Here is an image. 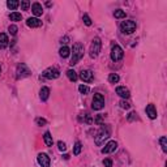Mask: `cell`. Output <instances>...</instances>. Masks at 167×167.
<instances>
[{
  "label": "cell",
  "instance_id": "obj_27",
  "mask_svg": "<svg viewBox=\"0 0 167 167\" xmlns=\"http://www.w3.org/2000/svg\"><path fill=\"white\" fill-rule=\"evenodd\" d=\"M78 91H80L81 94H87L90 91V87L86 86V85H80V86H78Z\"/></svg>",
  "mask_w": 167,
  "mask_h": 167
},
{
  "label": "cell",
  "instance_id": "obj_10",
  "mask_svg": "<svg viewBox=\"0 0 167 167\" xmlns=\"http://www.w3.org/2000/svg\"><path fill=\"white\" fill-rule=\"evenodd\" d=\"M116 149H118V142H116V141H108V142L105 145V147L102 149V154L114 153Z\"/></svg>",
  "mask_w": 167,
  "mask_h": 167
},
{
  "label": "cell",
  "instance_id": "obj_34",
  "mask_svg": "<svg viewBox=\"0 0 167 167\" xmlns=\"http://www.w3.org/2000/svg\"><path fill=\"white\" fill-rule=\"evenodd\" d=\"M128 120L129 121H133V120H136V119H137V114H136V112H131V114H129L128 115Z\"/></svg>",
  "mask_w": 167,
  "mask_h": 167
},
{
  "label": "cell",
  "instance_id": "obj_4",
  "mask_svg": "<svg viewBox=\"0 0 167 167\" xmlns=\"http://www.w3.org/2000/svg\"><path fill=\"white\" fill-rule=\"evenodd\" d=\"M100 47H102V42H100V39L97 37V38L93 39V42H91V45H90V56L93 59L99 55Z\"/></svg>",
  "mask_w": 167,
  "mask_h": 167
},
{
  "label": "cell",
  "instance_id": "obj_25",
  "mask_svg": "<svg viewBox=\"0 0 167 167\" xmlns=\"http://www.w3.org/2000/svg\"><path fill=\"white\" fill-rule=\"evenodd\" d=\"M159 142H160V146H162V150L165 153H167V138L165 136H162L159 138Z\"/></svg>",
  "mask_w": 167,
  "mask_h": 167
},
{
  "label": "cell",
  "instance_id": "obj_24",
  "mask_svg": "<svg viewBox=\"0 0 167 167\" xmlns=\"http://www.w3.org/2000/svg\"><path fill=\"white\" fill-rule=\"evenodd\" d=\"M81 149H82V145H81L80 141H77V142L74 144V147H73V154L74 155H78V154L81 153Z\"/></svg>",
  "mask_w": 167,
  "mask_h": 167
},
{
  "label": "cell",
  "instance_id": "obj_38",
  "mask_svg": "<svg viewBox=\"0 0 167 167\" xmlns=\"http://www.w3.org/2000/svg\"><path fill=\"white\" fill-rule=\"evenodd\" d=\"M0 73H1V67H0Z\"/></svg>",
  "mask_w": 167,
  "mask_h": 167
},
{
  "label": "cell",
  "instance_id": "obj_5",
  "mask_svg": "<svg viewBox=\"0 0 167 167\" xmlns=\"http://www.w3.org/2000/svg\"><path fill=\"white\" fill-rule=\"evenodd\" d=\"M30 69L26 67V64H24V63H21V64H18L17 67V71H16V78L17 80H21V78H25L27 76H30Z\"/></svg>",
  "mask_w": 167,
  "mask_h": 167
},
{
  "label": "cell",
  "instance_id": "obj_31",
  "mask_svg": "<svg viewBox=\"0 0 167 167\" xmlns=\"http://www.w3.org/2000/svg\"><path fill=\"white\" fill-rule=\"evenodd\" d=\"M119 105H120V107H121V108H124V110H129V108H131V105H129L128 102H125V100H120Z\"/></svg>",
  "mask_w": 167,
  "mask_h": 167
},
{
  "label": "cell",
  "instance_id": "obj_35",
  "mask_svg": "<svg viewBox=\"0 0 167 167\" xmlns=\"http://www.w3.org/2000/svg\"><path fill=\"white\" fill-rule=\"evenodd\" d=\"M103 165H105V167H112V160L111 159H103Z\"/></svg>",
  "mask_w": 167,
  "mask_h": 167
},
{
  "label": "cell",
  "instance_id": "obj_1",
  "mask_svg": "<svg viewBox=\"0 0 167 167\" xmlns=\"http://www.w3.org/2000/svg\"><path fill=\"white\" fill-rule=\"evenodd\" d=\"M84 46L81 43H74L73 45V48H72V58H71V65H76L78 61L81 60V58L84 56Z\"/></svg>",
  "mask_w": 167,
  "mask_h": 167
},
{
  "label": "cell",
  "instance_id": "obj_17",
  "mask_svg": "<svg viewBox=\"0 0 167 167\" xmlns=\"http://www.w3.org/2000/svg\"><path fill=\"white\" fill-rule=\"evenodd\" d=\"M9 43V39H8V35L5 33H0V48H5Z\"/></svg>",
  "mask_w": 167,
  "mask_h": 167
},
{
  "label": "cell",
  "instance_id": "obj_13",
  "mask_svg": "<svg viewBox=\"0 0 167 167\" xmlns=\"http://www.w3.org/2000/svg\"><path fill=\"white\" fill-rule=\"evenodd\" d=\"M26 25L29 27H39V26H42V21L37 17H29L26 20Z\"/></svg>",
  "mask_w": 167,
  "mask_h": 167
},
{
  "label": "cell",
  "instance_id": "obj_33",
  "mask_svg": "<svg viewBox=\"0 0 167 167\" xmlns=\"http://www.w3.org/2000/svg\"><path fill=\"white\" fill-rule=\"evenodd\" d=\"M35 123L38 125H46L47 124V120H46V119H43V118H37L35 119Z\"/></svg>",
  "mask_w": 167,
  "mask_h": 167
},
{
  "label": "cell",
  "instance_id": "obj_37",
  "mask_svg": "<svg viewBox=\"0 0 167 167\" xmlns=\"http://www.w3.org/2000/svg\"><path fill=\"white\" fill-rule=\"evenodd\" d=\"M63 158H64V159H69V154H64V155H63Z\"/></svg>",
  "mask_w": 167,
  "mask_h": 167
},
{
  "label": "cell",
  "instance_id": "obj_7",
  "mask_svg": "<svg viewBox=\"0 0 167 167\" xmlns=\"http://www.w3.org/2000/svg\"><path fill=\"white\" fill-rule=\"evenodd\" d=\"M123 56H124V51H123L121 47L118 46V45L112 46V48H111V59H112V61L121 60Z\"/></svg>",
  "mask_w": 167,
  "mask_h": 167
},
{
  "label": "cell",
  "instance_id": "obj_15",
  "mask_svg": "<svg viewBox=\"0 0 167 167\" xmlns=\"http://www.w3.org/2000/svg\"><path fill=\"white\" fill-rule=\"evenodd\" d=\"M31 12H33V14L37 16V18H38V16H42V13H43L42 5H40L39 3H33V4H31Z\"/></svg>",
  "mask_w": 167,
  "mask_h": 167
},
{
  "label": "cell",
  "instance_id": "obj_3",
  "mask_svg": "<svg viewBox=\"0 0 167 167\" xmlns=\"http://www.w3.org/2000/svg\"><path fill=\"white\" fill-rule=\"evenodd\" d=\"M120 30L124 34H132L133 31H136V22L133 20H127L123 21L120 24Z\"/></svg>",
  "mask_w": 167,
  "mask_h": 167
},
{
  "label": "cell",
  "instance_id": "obj_28",
  "mask_svg": "<svg viewBox=\"0 0 167 167\" xmlns=\"http://www.w3.org/2000/svg\"><path fill=\"white\" fill-rule=\"evenodd\" d=\"M82 20H84V24L86 25V26H90V25H91V18L89 17V14H87V13H85L82 16Z\"/></svg>",
  "mask_w": 167,
  "mask_h": 167
},
{
  "label": "cell",
  "instance_id": "obj_26",
  "mask_svg": "<svg viewBox=\"0 0 167 167\" xmlns=\"http://www.w3.org/2000/svg\"><path fill=\"white\" fill-rule=\"evenodd\" d=\"M114 17L115 18H125V12L121 9H116L114 12Z\"/></svg>",
  "mask_w": 167,
  "mask_h": 167
},
{
  "label": "cell",
  "instance_id": "obj_21",
  "mask_svg": "<svg viewBox=\"0 0 167 167\" xmlns=\"http://www.w3.org/2000/svg\"><path fill=\"white\" fill-rule=\"evenodd\" d=\"M18 5H20V1H17V0H8L7 1V7L9 9H12V11L17 8Z\"/></svg>",
  "mask_w": 167,
  "mask_h": 167
},
{
  "label": "cell",
  "instance_id": "obj_30",
  "mask_svg": "<svg viewBox=\"0 0 167 167\" xmlns=\"http://www.w3.org/2000/svg\"><path fill=\"white\" fill-rule=\"evenodd\" d=\"M58 149L60 150V152H65V150H67V145L63 142V141H59L58 142Z\"/></svg>",
  "mask_w": 167,
  "mask_h": 167
},
{
  "label": "cell",
  "instance_id": "obj_18",
  "mask_svg": "<svg viewBox=\"0 0 167 167\" xmlns=\"http://www.w3.org/2000/svg\"><path fill=\"white\" fill-rule=\"evenodd\" d=\"M59 55H60L61 58H68V56L71 55V50H69V47L63 46L59 50Z\"/></svg>",
  "mask_w": 167,
  "mask_h": 167
},
{
  "label": "cell",
  "instance_id": "obj_11",
  "mask_svg": "<svg viewBox=\"0 0 167 167\" xmlns=\"http://www.w3.org/2000/svg\"><path fill=\"white\" fill-rule=\"evenodd\" d=\"M38 163L42 167H50V165H51V159H50V157L47 155L46 153H39L38 154Z\"/></svg>",
  "mask_w": 167,
  "mask_h": 167
},
{
  "label": "cell",
  "instance_id": "obj_8",
  "mask_svg": "<svg viewBox=\"0 0 167 167\" xmlns=\"http://www.w3.org/2000/svg\"><path fill=\"white\" fill-rule=\"evenodd\" d=\"M42 74H43V77L48 78V80H55V78L60 77V72H59V69H56V68H53V67L47 68Z\"/></svg>",
  "mask_w": 167,
  "mask_h": 167
},
{
  "label": "cell",
  "instance_id": "obj_16",
  "mask_svg": "<svg viewBox=\"0 0 167 167\" xmlns=\"http://www.w3.org/2000/svg\"><path fill=\"white\" fill-rule=\"evenodd\" d=\"M48 97H50V89L48 87H42L40 89V91H39V98H40V100H43V102H46L47 99H48Z\"/></svg>",
  "mask_w": 167,
  "mask_h": 167
},
{
  "label": "cell",
  "instance_id": "obj_23",
  "mask_svg": "<svg viewBox=\"0 0 167 167\" xmlns=\"http://www.w3.org/2000/svg\"><path fill=\"white\" fill-rule=\"evenodd\" d=\"M119 80H120V77H119V74H116V73H111L108 76V81L111 84H118Z\"/></svg>",
  "mask_w": 167,
  "mask_h": 167
},
{
  "label": "cell",
  "instance_id": "obj_14",
  "mask_svg": "<svg viewBox=\"0 0 167 167\" xmlns=\"http://www.w3.org/2000/svg\"><path fill=\"white\" fill-rule=\"evenodd\" d=\"M145 111H146V115L149 116L150 119H155L157 118V108H155V106L154 105H152V103L146 106Z\"/></svg>",
  "mask_w": 167,
  "mask_h": 167
},
{
  "label": "cell",
  "instance_id": "obj_12",
  "mask_svg": "<svg viewBox=\"0 0 167 167\" xmlns=\"http://www.w3.org/2000/svg\"><path fill=\"white\" fill-rule=\"evenodd\" d=\"M116 94H118V95L120 97V98H123V99H128L129 97H131L129 90L125 86H118V87H116Z\"/></svg>",
  "mask_w": 167,
  "mask_h": 167
},
{
  "label": "cell",
  "instance_id": "obj_29",
  "mask_svg": "<svg viewBox=\"0 0 167 167\" xmlns=\"http://www.w3.org/2000/svg\"><path fill=\"white\" fill-rule=\"evenodd\" d=\"M8 30H9V33L12 34V35H16L17 34V26L16 25H9V27H8Z\"/></svg>",
  "mask_w": 167,
  "mask_h": 167
},
{
  "label": "cell",
  "instance_id": "obj_20",
  "mask_svg": "<svg viewBox=\"0 0 167 167\" xmlns=\"http://www.w3.org/2000/svg\"><path fill=\"white\" fill-rule=\"evenodd\" d=\"M43 140H45V144L47 145V146H52L53 144V140H52V136L50 132H46L45 136H43Z\"/></svg>",
  "mask_w": 167,
  "mask_h": 167
},
{
  "label": "cell",
  "instance_id": "obj_36",
  "mask_svg": "<svg viewBox=\"0 0 167 167\" xmlns=\"http://www.w3.org/2000/svg\"><path fill=\"white\" fill-rule=\"evenodd\" d=\"M68 40H69L68 37H64V38H61V45H67Z\"/></svg>",
  "mask_w": 167,
  "mask_h": 167
},
{
  "label": "cell",
  "instance_id": "obj_22",
  "mask_svg": "<svg viewBox=\"0 0 167 167\" xmlns=\"http://www.w3.org/2000/svg\"><path fill=\"white\" fill-rule=\"evenodd\" d=\"M9 18H11L12 21H21L22 16H21V13H18V12H12V13L9 14Z\"/></svg>",
  "mask_w": 167,
  "mask_h": 167
},
{
  "label": "cell",
  "instance_id": "obj_9",
  "mask_svg": "<svg viewBox=\"0 0 167 167\" xmlns=\"http://www.w3.org/2000/svg\"><path fill=\"white\" fill-rule=\"evenodd\" d=\"M80 78L84 81V82H91L93 78H94V74L91 71H89V69H82V71L80 72Z\"/></svg>",
  "mask_w": 167,
  "mask_h": 167
},
{
  "label": "cell",
  "instance_id": "obj_19",
  "mask_svg": "<svg viewBox=\"0 0 167 167\" xmlns=\"http://www.w3.org/2000/svg\"><path fill=\"white\" fill-rule=\"evenodd\" d=\"M67 76H68V78L72 81V82H76L77 78H78L77 73L73 71V69H68V71H67Z\"/></svg>",
  "mask_w": 167,
  "mask_h": 167
},
{
  "label": "cell",
  "instance_id": "obj_2",
  "mask_svg": "<svg viewBox=\"0 0 167 167\" xmlns=\"http://www.w3.org/2000/svg\"><path fill=\"white\" fill-rule=\"evenodd\" d=\"M108 137H110V129L105 128V127H103V124H102V128L99 129V132L97 133V136L94 137V142L98 145V146H100V145L105 142Z\"/></svg>",
  "mask_w": 167,
  "mask_h": 167
},
{
  "label": "cell",
  "instance_id": "obj_6",
  "mask_svg": "<svg viewBox=\"0 0 167 167\" xmlns=\"http://www.w3.org/2000/svg\"><path fill=\"white\" fill-rule=\"evenodd\" d=\"M91 107H93V110H97V111H99V110H102L103 107H105V98H103V95L100 93L94 94Z\"/></svg>",
  "mask_w": 167,
  "mask_h": 167
},
{
  "label": "cell",
  "instance_id": "obj_32",
  "mask_svg": "<svg viewBox=\"0 0 167 167\" xmlns=\"http://www.w3.org/2000/svg\"><path fill=\"white\" fill-rule=\"evenodd\" d=\"M30 7V1H27V0H24V1H21V8L24 9V11H27V8Z\"/></svg>",
  "mask_w": 167,
  "mask_h": 167
}]
</instances>
